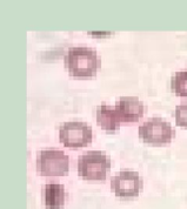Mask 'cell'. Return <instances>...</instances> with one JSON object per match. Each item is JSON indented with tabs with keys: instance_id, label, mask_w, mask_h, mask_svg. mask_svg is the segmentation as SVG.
Masks as SVG:
<instances>
[{
	"instance_id": "cell-1",
	"label": "cell",
	"mask_w": 187,
	"mask_h": 209,
	"mask_svg": "<svg viewBox=\"0 0 187 209\" xmlns=\"http://www.w3.org/2000/svg\"><path fill=\"white\" fill-rule=\"evenodd\" d=\"M68 73L75 78L94 77L101 67V59L97 51L91 47H71L64 58Z\"/></svg>"
},
{
	"instance_id": "cell-2",
	"label": "cell",
	"mask_w": 187,
	"mask_h": 209,
	"mask_svg": "<svg viewBox=\"0 0 187 209\" xmlns=\"http://www.w3.org/2000/svg\"><path fill=\"white\" fill-rule=\"evenodd\" d=\"M111 169V159L101 150H88L78 159V174L87 181H104Z\"/></svg>"
},
{
	"instance_id": "cell-3",
	"label": "cell",
	"mask_w": 187,
	"mask_h": 209,
	"mask_svg": "<svg viewBox=\"0 0 187 209\" xmlns=\"http://www.w3.org/2000/svg\"><path fill=\"white\" fill-rule=\"evenodd\" d=\"M138 133L144 142L154 146L170 143L175 136V131L172 125L158 116L150 119L140 125Z\"/></svg>"
},
{
	"instance_id": "cell-4",
	"label": "cell",
	"mask_w": 187,
	"mask_h": 209,
	"mask_svg": "<svg viewBox=\"0 0 187 209\" xmlns=\"http://www.w3.org/2000/svg\"><path fill=\"white\" fill-rule=\"evenodd\" d=\"M36 169L43 176H64L70 170V158L59 149H44L38 154Z\"/></svg>"
},
{
	"instance_id": "cell-5",
	"label": "cell",
	"mask_w": 187,
	"mask_h": 209,
	"mask_svg": "<svg viewBox=\"0 0 187 209\" xmlns=\"http://www.w3.org/2000/svg\"><path fill=\"white\" fill-rule=\"evenodd\" d=\"M93 139L91 126L81 121H68L60 126L59 140L68 148H81L90 145Z\"/></svg>"
},
{
	"instance_id": "cell-6",
	"label": "cell",
	"mask_w": 187,
	"mask_h": 209,
	"mask_svg": "<svg viewBox=\"0 0 187 209\" xmlns=\"http://www.w3.org/2000/svg\"><path fill=\"white\" fill-rule=\"evenodd\" d=\"M144 186L143 179L135 170L124 169L111 179V189L116 197L133 199L137 197Z\"/></svg>"
},
{
	"instance_id": "cell-7",
	"label": "cell",
	"mask_w": 187,
	"mask_h": 209,
	"mask_svg": "<svg viewBox=\"0 0 187 209\" xmlns=\"http://www.w3.org/2000/svg\"><path fill=\"white\" fill-rule=\"evenodd\" d=\"M120 122H137L145 114V104L137 97H122L114 106Z\"/></svg>"
},
{
	"instance_id": "cell-8",
	"label": "cell",
	"mask_w": 187,
	"mask_h": 209,
	"mask_svg": "<svg viewBox=\"0 0 187 209\" xmlns=\"http://www.w3.org/2000/svg\"><path fill=\"white\" fill-rule=\"evenodd\" d=\"M43 196L46 209H61L65 204V187L59 183H47L44 187Z\"/></svg>"
},
{
	"instance_id": "cell-9",
	"label": "cell",
	"mask_w": 187,
	"mask_h": 209,
	"mask_svg": "<svg viewBox=\"0 0 187 209\" xmlns=\"http://www.w3.org/2000/svg\"><path fill=\"white\" fill-rule=\"evenodd\" d=\"M95 116H97L98 125L100 126L104 131H107V132L116 131L121 124L116 115L114 107L106 104H101L100 106H98L97 112H95Z\"/></svg>"
},
{
	"instance_id": "cell-10",
	"label": "cell",
	"mask_w": 187,
	"mask_h": 209,
	"mask_svg": "<svg viewBox=\"0 0 187 209\" xmlns=\"http://www.w3.org/2000/svg\"><path fill=\"white\" fill-rule=\"evenodd\" d=\"M171 88L178 97H187V70H178L173 74Z\"/></svg>"
},
{
	"instance_id": "cell-11",
	"label": "cell",
	"mask_w": 187,
	"mask_h": 209,
	"mask_svg": "<svg viewBox=\"0 0 187 209\" xmlns=\"http://www.w3.org/2000/svg\"><path fill=\"white\" fill-rule=\"evenodd\" d=\"M175 122L177 125L180 127L187 128V102H182V104H178L175 107Z\"/></svg>"
}]
</instances>
